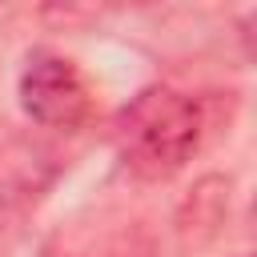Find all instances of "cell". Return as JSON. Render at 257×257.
<instances>
[{"instance_id": "1", "label": "cell", "mask_w": 257, "mask_h": 257, "mask_svg": "<svg viewBox=\"0 0 257 257\" xmlns=\"http://www.w3.org/2000/svg\"><path fill=\"white\" fill-rule=\"evenodd\" d=\"M116 153L141 181H169L205 137V104L173 88H145L116 116Z\"/></svg>"}, {"instance_id": "3", "label": "cell", "mask_w": 257, "mask_h": 257, "mask_svg": "<svg viewBox=\"0 0 257 257\" xmlns=\"http://www.w3.org/2000/svg\"><path fill=\"white\" fill-rule=\"evenodd\" d=\"M241 257H245V253H241Z\"/></svg>"}, {"instance_id": "2", "label": "cell", "mask_w": 257, "mask_h": 257, "mask_svg": "<svg viewBox=\"0 0 257 257\" xmlns=\"http://www.w3.org/2000/svg\"><path fill=\"white\" fill-rule=\"evenodd\" d=\"M20 104L44 128L76 133L96 116V100L80 68L56 52H32L20 76Z\"/></svg>"}]
</instances>
